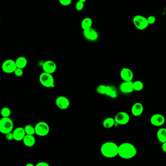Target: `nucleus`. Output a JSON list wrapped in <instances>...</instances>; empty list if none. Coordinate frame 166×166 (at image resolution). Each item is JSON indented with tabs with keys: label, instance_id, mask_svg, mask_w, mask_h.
<instances>
[{
	"label": "nucleus",
	"instance_id": "f3484780",
	"mask_svg": "<svg viewBox=\"0 0 166 166\" xmlns=\"http://www.w3.org/2000/svg\"><path fill=\"white\" fill-rule=\"evenodd\" d=\"M23 143L27 147H32L36 143V139L33 135H26L23 140Z\"/></svg>",
	"mask_w": 166,
	"mask_h": 166
},
{
	"label": "nucleus",
	"instance_id": "412c9836",
	"mask_svg": "<svg viewBox=\"0 0 166 166\" xmlns=\"http://www.w3.org/2000/svg\"><path fill=\"white\" fill-rule=\"evenodd\" d=\"M92 25H93L92 19L90 18H85L81 22V28L83 30H86L92 27Z\"/></svg>",
	"mask_w": 166,
	"mask_h": 166
},
{
	"label": "nucleus",
	"instance_id": "9d476101",
	"mask_svg": "<svg viewBox=\"0 0 166 166\" xmlns=\"http://www.w3.org/2000/svg\"><path fill=\"white\" fill-rule=\"evenodd\" d=\"M83 36L85 39L89 41H95L98 39V34L96 30L91 27L89 29L83 30Z\"/></svg>",
	"mask_w": 166,
	"mask_h": 166
},
{
	"label": "nucleus",
	"instance_id": "423d86ee",
	"mask_svg": "<svg viewBox=\"0 0 166 166\" xmlns=\"http://www.w3.org/2000/svg\"><path fill=\"white\" fill-rule=\"evenodd\" d=\"M35 134L39 136H45L49 133L50 128L47 122L41 121L38 122L35 126Z\"/></svg>",
	"mask_w": 166,
	"mask_h": 166
},
{
	"label": "nucleus",
	"instance_id": "7c9ffc66",
	"mask_svg": "<svg viewBox=\"0 0 166 166\" xmlns=\"http://www.w3.org/2000/svg\"><path fill=\"white\" fill-rule=\"evenodd\" d=\"M5 137L8 140H12L14 139L13 138V133L10 132L5 135Z\"/></svg>",
	"mask_w": 166,
	"mask_h": 166
},
{
	"label": "nucleus",
	"instance_id": "6e6552de",
	"mask_svg": "<svg viewBox=\"0 0 166 166\" xmlns=\"http://www.w3.org/2000/svg\"><path fill=\"white\" fill-rule=\"evenodd\" d=\"M114 120L115 123L119 125H126L129 122L130 116L125 112H120L115 115Z\"/></svg>",
	"mask_w": 166,
	"mask_h": 166
},
{
	"label": "nucleus",
	"instance_id": "7ed1b4c3",
	"mask_svg": "<svg viewBox=\"0 0 166 166\" xmlns=\"http://www.w3.org/2000/svg\"><path fill=\"white\" fill-rule=\"evenodd\" d=\"M39 81L44 87L53 88L55 86L54 79L51 74L43 72L40 75Z\"/></svg>",
	"mask_w": 166,
	"mask_h": 166
},
{
	"label": "nucleus",
	"instance_id": "a211bd4d",
	"mask_svg": "<svg viewBox=\"0 0 166 166\" xmlns=\"http://www.w3.org/2000/svg\"><path fill=\"white\" fill-rule=\"evenodd\" d=\"M105 95L111 98H116L118 95L117 89L112 85H107Z\"/></svg>",
	"mask_w": 166,
	"mask_h": 166
},
{
	"label": "nucleus",
	"instance_id": "c756f323",
	"mask_svg": "<svg viewBox=\"0 0 166 166\" xmlns=\"http://www.w3.org/2000/svg\"><path fill=\"white\" fill-rule=\"evenodd\" d=\"M147 19H148L149 25H153L156 21V19L153 16H150L147 18Z\"/></svg>",
	"mask_w": 166,
	"mask_h": 166
},
{
	"label": "nucleus",
	"instance_id": "473e14b6",
	"mask_svg": "<svg viewBox=\"0 0 166 166\" xmlns=\"http://www.w3.org/2000/svg\"><path fill=\"white\" fill-rule=\"evenodd\" d=\"M162 149L164 152L166 153V142L163 143L162 145Z\"/></svg>",
	"mask_w": 166,
	"mask_h": 166
},
{
	"label": "nucleus",
	"instance_id": "c85d7f7f",
	"mask_svg": "<svg viewBox=\"0 0 166 166\" xmlns=\"http://www.w3.org/2000/svg\"><path fill=\"white\" fill-rule=\"evenodd\" d=\"M58 1L62 6H69L72 3V0H58Z\"/></svg>",
	"mask_w": 166,
	"mask_h": 166
},
{
	"label": "nucleus",
	"instance_id": "393cba45",
	"mask_svg": "<svg viewBox=\"0 0 166 166\" xmlns=\"http://www.w3.org/2000/svg\"><path fill=\"white\" fill-rule=\"evenodd\" d=\"M11 110L8 107H4L2 109L1 113L3 118H9L11 114Z\"/></svg>",
	"mask_w": 166,
	"mask_h": 166
},
{
	"label": "nucleus",
	"instance_id": "4468645a",
	"mask_svg": "<svg viewBox=\"0 0 166 166\" xmlns=\"http://www.w3.org/2000/svg\"><path fill=\"white\" fill-rule=\"evenodd\" d=\"M133 82L132 81H124L120 85L119 89L123 94H130L134 91Z\"/></svg>",
	"mask_w": 166,
	"mask_h": 166
},
{
	"label": "nucleus",
	"instance_id": "aec40b11",
	"mask_svg": "<svg viewBox=\"0 0 166 166\" xmlns=\"http://www.w3.org/2000/svg\"><path fill=\"white\" fill-rule=\"evenodd\" d=\"M15 62L17 68L21 69H24L26 67L27 64V59L24 57H19L18 58Z\"/></svg>",
	"mask_w": 166,
	"mask_h": 166
},
{
	"label": "nucleus",
	"instance_id": "5701e85b",
	"mask_svg": "<svg viewBox=\"0 0 166 166\" xmlns=\"http://www.w3.org/2000/svg\"><path fill=\"white\" fill-rule=\"evenodd\" d=\"M133 85L134 91H141L144 88L143 83L140 80H136L133 82Z\"/></svg>",
	"mask_w": 166,
	"mask_h": 166
},
{
	"label": "nucleus",
	"instance_id": "2f4dec72",
	"mask_svg": "<svg viewBox=\"0 0 166 166\" xmlns=\"http://www.w3.org/2000/svg\"><path fill=\"white\" fill-rule=\"evenodd\" d=\"M49 165L45 162H40L37 164L36 166H49Z\"/></svg>",
	"mask_w": 166,
	"mask_h": 166
},
{
	"label": "nucleus",
	"instance_id": "4be33fe9",
	"mask_svg": "<svg viewBox=\"0 0 166 166\" xmlns=\"http://www.w3.org/2000/svg\"><path fill=\"white\" fill-rule=\"evenodd\" d=\"M115 120L112 118H108L105 119L103 122V126L105 128L110 129L114 126Z\"/></svg>",
	"mask_w": 166,
	"mask_h": 166
},
{
	"label": "nucleus",
	"instance_id": "f03ea898",
	"mask_svg": "<svg viewBox=\"0 0 166 166\" xmlns=\"http://www.w3.org/2000/svg\"><path fill=\"white\" fill-rule=\"evenodd\" d=\"M100 152L105 158H113L119 154V146L113 142H106L102 145Z\"/></svg>",
	"mask_w": 166,
	"mask_h": 166
},
{
	"label": "nucleus",
	"instance_id": "20e7f679",
	"mask_svg": "<svg viewBox=\"0 0 166 166\" xmlns=\"http://www.w3.org/2000/svg\"><path fill=\"white\" fill-rule=\"evenodd\" d=\"M14 127L13 121L9 118H3L0 120V132L6 135L12 132Z\"/></svg>",
	"mask_w": 166,
	"mask_h": 166
},
{
	"label": "nucleus",
	"instance_id": "1a4fd4ad",
	"mask_svg": "<svg viewBox=\"0 0 166 166\" xmlns=\"http://www.w3.org/2000/svg\"><path fill=\"white\" fill-rule=\"evenodd\" d=\"M150 121L151 124L154 126H161L165 123V118L162 114L156 113L152 116Z\"/></svg>",
	"mask_w": 166,
	"mask_h": 166
},
{
	"label": "nucleus",
	"instance_id": "bb28decb",
	"mask_svg": "<svg viewBox=\"0 0 166 166\" xmlns=\"http://www.w3.org/2000/svg\"><path fill=\"white\" fill-rule=\"evenodd\" d=\"M84 3L82 2L78 1L75 4V8L78 11H81L84 8Z\"/></svg>",
	"mask_w": 166,
	"mask_h": 166
},
{
	"label": "nucleus",
	"instance_id": "0eeeda50",
	"mask_svg": "<svg viewBox=\"0 0 166 166\" xmlns=\"http://www.w3.org/2000/svg\"><path fill=\"white\" fill-rule=\"evenodd\" d=\"M17 68L16 62L11 59H7L4 61L2 65V69L3 72L7 74L14 73Z\"/></svg>",
	"mask_w": 166,
	"mask_h": 166
},
{
	"label": "nucleus",
	"instance_id": "6ab92c4d",
	"mask_svg": "<svg viewBox=\"0 0 166 166\" xmlns=\"http://www.w3.org/2000/svg\"><path fill=\"white\" fill-rule=\"evenodd\" d=\"M157 137L162 143L166 142V129L164 128L159 129L157 132Z\"/></svg>",
	"mask_w": 166,
	"mask_h": 166
},
{
	"label": "nucleus",
	"instance_id": "f8f14e48",
	"mask_svg": "<svg viewBox=\"0 0 166 166\" xmlns=\"http://www.w3.org/2000/svg\"><path fill=\"white\" fill-rule=\"evenodd\" d=\"M42 69L44 72L52 74L56 71L57 65L52 60H47L43 63Z\"/></svg>",
	"mask_w": 166,
	"mask_h": 166
},
{
	"label": "nucleus",
	"instance_id": "2eb2a0df",
	"mask_svg": "<svg viewBox=\"0 0 166 166\" xmlns=\"http://www.w3.org/2000/svg\"><path fill=\"white\" fill-rule=\"evenodd\" d=\"M26 135L25 129L21 127L15 129L13 132V138L17 141L23 140Z\"/></svg>",
	"mask_w": 166,
	"mask_h": 166
},
{
	"label": "nucleus",
	"instance_id": "ddd939ff",
	"mask_svg": "<svg viewBox=\"0 0 166 166\" xmlns=\"http://www.w3.org/2000/svg\"><path fill=\"white\" fill-rule=\"evenodd\" d=\"M120 75L124 81H132L134 78V74L129 68H123L121 70Z\"/></svg>",
	"mask_w": 166,
	"mask_h": 166
},
{
	"label": "nucleus",
	"instance_id": "dca6fc26",
	"mask_svg": "<svg viewBox=\"0 0 166 166\" xmlns=\"http://www.w3.org/2000/svg\"><path fill=\"white\" fill-rule=\"evenodd\" d=\"M144 108L142 104L140 102L135 103L132 106L131 112L135 117H139L143 112Z\"/></svg>",
	"mask_w": 166,
	"mask_h": 166
},
{
	"label": "nucleus",
	"instance_id": "f257e3e1",
	"mask_svg": "<svg viewBox=\"0 0 166 166\" xmlns=\"http://www.w3.org/2000/svg\"><path fill=\"white\" fill-rule=\"evenodd\" d=\"M137 150L132 143L124 142L119 146V154L121 158L124 159H130L136 155Z\"/></svg>",
	"mask_w": 166,
	"mask_h": 166
},
{
	"label": "nucleus",
	"instance_id": "9b49d317",
	"mask_svg": "<svg viewBox=\"0 0 166 166\" xmlns=\"http://www.w3.org/2000/svg\"><path fill=\"white\" fill-rule=\"evenodd\" d=\"M56 104L58 108L61 110H66L70 106V101L67 97L59 96L56 100Z\"/></svg>",
	"mask_w": 166,
	"mask_h": 166
},
{
	"label": "nucleus",
	"instance_id": "72a5a7b5",
	"mask_svg": "<svg viewBox=\"0 0 166 166\" xmlns=\"http://www.w3.org/2000/svg\"><path fill=\"white\" fill-rule=\"evenodd\" d=\"M26 166H34V165L33 164H31V163H28V164H26Z\"/></svg>",
	"mask_w": 166,
	"mask_h": 166
},
{
	"label": "nucleus",
	"instance_id": "39448f33",
	"mask_svg": "<svg viewBox=\"0 0 166 166\" xmlns=\"http://www.w3.org/2000/svg\"><path fill=\"white\" fill-rule=\"evenodd\" d=\"M133 24L138 30H143L149 25L147 18L142 15H136L133 18Z\"/></svg>",
	"mask_w": 166,
	"mask_h": 166
},
{
	"label": "nucleus",
	"instance_id": "f704fd0d",
	"mask_svg": "<svg viewBox=\"0 0 166 166\" xmlns=\"http://www.w3.org/2000/svg\"><path fill=\"white\" fill-rule=\"evenodd\" d=\"M79 1L85 3V2L86 1V0H78Z\"/></svg>",
	"mask_w": 166,
	"mask_h": 166
},
{
	"label": "nucleus",
	"instance_id": "a878e982",
	"mask_svg": "<svg viewBox=\"0 0 166 166\" xmlns=\"http://www.w3.org/2000/svg\"><path fill=\"white\" fill-rule=\"evenodd\" d=\"M107 86L104 85H99L97 88V92L100 95H105Z\"/></svg>",
	"mask_w": 166,
	"mask_h": 166
},
{
	"label": "nucleus",
	"instance_id": "cd10ccee",
	"mask_svg": "<svg viewBox=\"0 0 166 166\" xmlns=\"http://www.w3.org/2000/svg\"><path fill=\"white\" fill-rule=\"evenodd\" d=\"M14 74L16 75L17 77H22L24 74V71H23V69L21 68H17L15 72H14Z\"/></svg>",
	"mask_w": 166,
	"mask_h": 166
},
{
	"label": "nucleus",
	"instance_id": "b1692460",
	"mask_svg": "<svg viewBox=\"0 0 166 166\" xmlns=\"http://www.w3.org/2000/svg\"><path fill=\"white\" fill-rule=\"evenodd\" d=\"M26 135H34L35 134V127L31 125H27L24 128Z\"/></svg>",
	"mask_w": 166,
	"mask_h": 166
}]
</instances>
